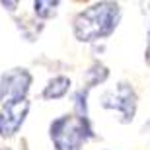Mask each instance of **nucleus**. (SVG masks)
<instances>
[{"label":"nucleus","mask_w":150,"mask_h":150,"mask_svg":"<svg viewBox=\"0 0 150 150\" xmlns=\"http://www.w3.org/2000/svg\"><path fill=\"white\" fill-rule=\"evenodd\" d=\"M148 35H150V33H148Z\"/></svg>","instance_id":"nucleus-11"},{"label":"nucleus","mask_w":150,"mask_h":150,"mask_svg":"<svg viewBox=\"0 0 150 150\" xmlns=\"http://www.w3.org/2000/svg\"><path fill=\"white\" fill-rule=\"evenodd\" d=\"M121 20V8L117 2H96L78 12L72 20L74 37L82 43H94L105 39L115 31Z\"/></svg>","instance_id":"nucleus-1"},{"label":"nucleus","mask_w":150,"mask_h":150,"mask_svg":"<svg viewBox=\"0 0 150 150\" xmlns=\"http://www.w3.org/2000/svg\"><path fill=\"white\" fill-rule=\"evenodd\" d=\"M59 2L57 0H35L33 2V10L41 20H49L57 14Z\"/></svg>","instance_id":"nucleus-8"},{"label":"nucleus","mask_w":150,"mask_h":150,"mask_svg":"<svg viewBox=\"0 0 150 150\" xmlns=\"http://www.w3.org/2000/svg\"><path fill=\"white\" fill-rule=\"evenodd\" d=\"M51 140L55 150H80L86 140L94 137V129L90 121H82L76 115H62L51 123Z\"/></svg>","instance_id":"nucleus-2"},{"label":"nucleus","mask_w":150,"mask_h":150,"mask_svg":"<svg viewBox=\"0 0 150 150\" xmlns=\"http://www.w3.org/2000/svg\"><path fill=\"white\" fill-rule=\"evenodd\" d=\"M101 105L117 111L123 123H131L137 113V92L129 82H119L113 90L101 94Z\"/></svg>","instance_id":"nucleus-3"},{"label":"nucleus","mask_w":150,"mask_h":150,"mask_svg":"<svg viewBox=\"0 0 150 150\" xmlns=\"http://www.w3.org/2000/svg\"><path fill=\"white\" fill-rule=\"evenodd\" d=\"M2 6H4V8H8V10H14V6H18V2H2Z\"/></svg>","instance_id":"nucleus-9"},{"label":"nucleus","mask_w":150,"mask_h":150,"mask_svg":"<svg viewBox=\"0 0 150 150\" xmlns=\"http://www.w3.org/2000/svg\"><path fill=\"white\" fill-rule=\"evenodd\" d=\"M28 113H29V101L28 100L4 103L2 109H0V137L2 139L14 137L20 131V127L23 125Z\"/></svg>","instance_id":"nucleus-5"},{"label":"nucleus","mask_w":150,"mask_h":150,"mask_svg":"<svg viewBox=\"0 0 150 150\" xmlns=\"http://www.w3.org/2000/svg\"><path fill=\"white\" fill-rule=\"evenodd\" d=\"M0 150H10V148H0Z\"/></svg>","instance_id":"nucleus-10"},{"label":"nucleus","mask_w":150,"mask_h":150,"mask_svg":"<svg viewBox=\"0 0 150 150\" xmlns=\"http://www.w3.org/2000/svg\"><path fill=\"white\" fill-rule=\"evenodd\" d=\"M70 90V78L67 76H55L53 80L47 82L43 90V98L45 100H59Z\"/></svg>","instance_id":"nucleus-6"},{"label":"nucleus","mask_w":150,"mask_h":150,"mask_svg":"<svg viewBox=\"0 0 150 150\" xmlns=\"http://www.w3.org/2000/svg\"><path fill=\"white\" fill-rule=\"evenodd\" d=\"M31 86V74L28 68H12L0 78V100L2 103L25 100Z\"/></svg>","instance_id":"nucleus-4"},{"label":"nucleus","mask_w":150,"mask_h":150,"mask_svg":"<svg viewBox=\"0 0 150 150\" xmlns=\"http://www.w3.org/2000/svg\"><path fill=\"white\" fill-rule=\"evenodd\" d=\"M107 74H109V70H107L101 62H94V64L90 67V70H88V86H86V88L92 90L94 86H98V84H101V82H105Z\"/></svg>","instance_id":"nucleus-7"}]
</instances>
